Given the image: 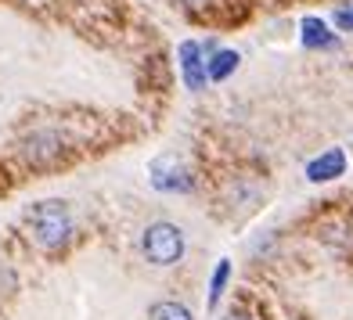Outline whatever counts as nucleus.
I'll return each instance as SVG.
<instances>
[{
	"label": "nucleus",
	"mask_w": 353,
	"mask_h": 320,
	"mask_svg": "<svg viewBox=\"0 0 353 320\" xmlns=\"http://www.w3.org/2000/svg\"><path fill=\"white\" fill-rule=\"evenodd\" d=\"M299 36H303V47H310V51H335L339 47V36L328 29L325 19H317V14H307V19L299 22Z\"/></svg>",
	"instance_id": "nucleus-7"
},
{
	"label": "nucleus",
	"mask_w": 353,
	"mask_h": 320,
	"mask_svg": "<svg viewBox=\"0 0 353 320\" xmlns=\"http://www.w3.org/2000/svg\"><path fill=\"white\" fill-rule=\"evenodd\" d=\"M141 248H144V255H148V263H155V266H173V263L184 255V231L176 227V223L159 220V223H152V227L144 231Z\"/></svg>",
	"instance_id": "nucleus-2"
},
{
	"label": "nucleus",
	"mask_w": 353,
	"mask_h": 320,
	"mask_svg": "<svg viewBox=\"0 0 353 320\" xmlns=\"http://www.w3.org/2000/svg\"><path fill=\"white\" fill-rule=\"evenodd\" d=\"M184 4H188V8H202V4H205V0H184Z\"/></svg>",
	"instance_id": "nucleus-13"
},
{
	"label": "nucleus",
	"mask_w": 353,
	"mask_h": 320,
	"mask_svg": "<svg viewBox=\"0 0 353 320\" xmlns=\"http://www.w3.org/2000/svg\"><path fill=\"white\" fill-rule=\"evenodd\" d=\"M148 320H195L191 317V310L184 306V302H176V299H163V302H155Z\"/></svg>",
	"instance_id": "nucleus-9"
},
{
	"label": "nucleus",
	"mask_w": 353,
	"mask_h": 320,
	"mask_svg": "<svg viewBox=\"0 0 353 320\" xmlns=\"http://www.w3.org/2000/svg\"><path fill=\"white\" fill-rule=\"evenodd\" d=\"M335 25H339V33H353V4L335 8Z\"/></svg>",
	"instance_id": "nucleus-11"
},
{
	"label": "nucleus",
	"mask_w": 353,
	"mask_h": 320,
	"mask_svg": "<svg viewBox=\"0 0 353 320\" xmlns=\"http://www.w3.org/2000/svg\"><path fill=\"white\" fill-rule=\"evenodd\" d=\"M238 61H242L238 51H213L210 58H205V76H210L213 83H223V79L238 69Z\"/></svg>",
	"instance_id": "nucleus-8"
},
{
	"label": "nucleus",
	"mask_w": 353,
	"mask_h": 320,
	"mask_svg": "<svg viewBox=\"0 0 353 320\" xmlns=\"http://www.w3.org/2000/svg\"><path fill=\"white\" fill-rule=\"evenodd\" d=\"M343 173H346V151H343V148H328V151H321L317 158H310L307 180L328 184V180H339Z\"/></svg>",
	"instance_id": "nucleus-6"
},
{
	"label": "nucleus",
	"mask_w": 353,
	"mask_h": 320,
	"mask_svg": "<svg viewBox=\"0 0 353 320\" xmlns=\"http://www.w3.org/2000/svg\"><path fill=\"white\" fill-rule=\"evenodd\" d=\"M152 187L155 191H166V195H173V191H188L191 187V173L176 162L173 155L155 158V166H152Z\"/></svg>",
	"instance_id": "nucleus-4"
},
{
	"label": "nucleus",
	"mask_w": 353,
	"mask_h": 320,
	"mask_svg": "<svg viewBox=\"0 0 353 320\" xmlns=\"http://www.w3.org/2000/svg\"><path fill=\"white\" fill-rule=\"evenodd\" d=\"M223 320H256V317H249V313H228Z\"/></svg>",
	"instance_id": "nucleus-12"
},
{
	"label": "nucleus",
	"mask_w": 353,
	"mask_h": 320,
	"mask_svg": "<svg viewBox=\"0 0 353 320\" xmlns=\"http://www.w3.org/2000/svg\"><path fill=\"white\" fill-rule=\"evenodd\" d=\"M26 223H29L33 242L43 252H58L61 245H69V237H72V209H69V202H61V198H47V202L29 205Z\"/></svg>",
	"instance_id": "nucleus-1"
},
{
	"label": "nucleus",
	"mask_w": 353,
	"mask_h": 320,
	"mask_svg": "<svg viewBox=\"0 0 353 320\" xmlns=\"http://www.w3.org/2000/svg\"><path fill=\"white\" fill-rule=\"evenodd\" d=\"M228 281H231V263H228V259H220L216 270H213V277H210V306H220Z\"/></svg>",
	"instance_id": "nucleus-10"
},
{
	"label": "nucleus",
	"mask_w": 353,
	"mask_h": 320,
	"mask_svg": "<svg viewBox=\"0 0 353 320\" xmlns=\"http://www.w3.org/2000/svg\"><path fill=\"white\" fill-rule=\"evenodd\" d=\"M26 4H40V0H26Z\"/></svg>",
	"instance_id": "nucleus-14"
},
{
	"label": "nucleus",
	"mask_w": 353,
	"mask_h": 320,
	"mask_svg": "<svg viewBox=\"0 0 353 320\" xmlns=\"http://www.w3.org/2000/svg\"><path fill=\"white\" fill-rule=\"evenodd\" d=\"M61 151H65V144H61V134L58 130H33L26 137L22 144V155H26V162H33V166H54Z\"/></svg>",
	"instance_id": "nucleus-3"
},
{
	"label": "nucleus",
	"mask_w": 353,
	"mask_h": 320,
	"mask_svg": "<svg viewBox=\"0 0 353 320\" xmlns=\"http://www.w3.org/2000/svg\"><path fill=\"white\" fill-rule=\"evenodd\" d=\"M176 58H181V76H184V87L188 90H202L205 87V51L195 43V40H184L181 51H176Z\"/></svg>",
	"instance_id": "nucleus-5"
}]
</instances>
